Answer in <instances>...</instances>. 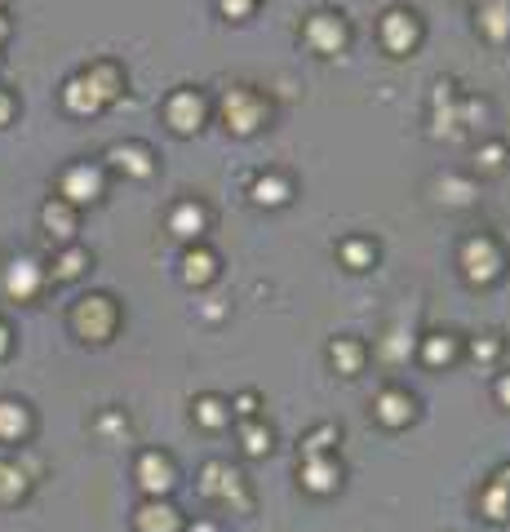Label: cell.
<instances>
[{"instance_id": "3957f363", "label": "cell", "mask_w": 510, "mask_h": 532, "mask_svg": "<svg viewBox=\"0 0 510 532\" xmlns=\"http://www.w3.org/2000/svg\"><path fill=\"white\" fill-rule=\"evenodd\" d=\"M142 484H147L151 493H156V488H169V466L160 462V457H147V462H142Z\"/></svg>"}, {"instance_id": "7a4b0ae2", "label": "cell", "mask_w": 510, "mask_h": 532, "mask_svg": "<svg viewBox=\"0 0 510 532\" xmlns=\"http://www.w3.org/2000/svg\"><path fill=\"white\" fill-rule=\"evenodd\" d=\"M27 493V479L18 466H0V501H18Z\"/></svg>"}, {"instance_id": "6da1fadb", "label": "cell", "mask_w": 510, "mask_h": 532, "mask_svg": "<svg viewBox=\"0 0 510 532\" xmlns=\"http://www.w3.org/2000/svg\"><path fill=\"white\" fill-rule=\"evenodd\" d=\"M23 431H27V413L5 399V404H0V439H18Z\"/></svg>"}, {"instance_id": "277c9868", "label": "cell", "mask_w": 510, "mask_h": 532, "mask_svg": "<svg viewBox=\"0 0 510 532\" xmlns=\"http://www.w3.org/2000/svg\"><path fill=\"white\" fill-rule=\"evenodd\" d=\"M32 284H36L32 262H18V271L9 275V289H14V293H32Z\"/></svg>"}, {"instance_id": "8992f818", "label": "cell", "mask_w": 510, "mask_h": 532, "mask_svg": "<svg viewBox=\"0 0 510 532\" xmlns=\"http://www.w3.org/2000/svg\"><path fill=\"white\" fill-rule=\"evenodd\" d=\"M5 346H9V337H5V329H0V351H5Z\"/></svg>"}, {"instance_id": "5b68a950", "label": "cell", "mask_w": 510, "mask_h": 532, "mask_svg": "<svg viewBox=\"0 0 510 532\" xmlns=\"http://www.w3.org/2000/svg\"><path fill=\"white\" fill-rule=\"evenodd\" d=\"M200 231V209H182L178 213V235H196Z\"/></svg>"}]
</instances>
